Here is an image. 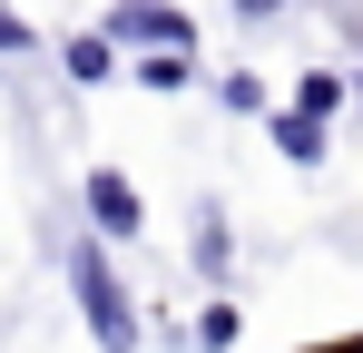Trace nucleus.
<instances>
[{"mask_svg": "<svg viewBox=\"0 0 363 353\" xmlns=\"http://www.w3.org/2000/svg\"><path fill=\"white\" fill-rule=\"evenodd\" d=\"M265 138H275V157H285V167H324V147H334V128H324V118H304V108H275Z\"/></svg>", "mask_w": 363, "mask_h": 353, "instance_id": "obj_5", "label": "nucleus"}, {"mask_svg": "<svg viewBox=\"0 0 363 353\" xmlns=\"http://www.w3.org/2000/svg\"><path fill=\"white\" fill-rule=\"evenodd\" d=\"M60 79L69 89H108V79H118V50H108L99 30H79V40H60Z\"/></svg>", "mask_w": 363, "mask_h": 353, "instance_id": "obj_6", "label": "nucleus"}, {"mask_svg": "<svg viewBox=\"0 0 363 353\" xmlns=\"http://www.w3.org/2000/svg\"><path fill=\"white\" fill-rule=\"evenodd\" d=\"M79 216H89L99 245H138L147 196H138V176H128V167H89V176H79Z\"/></svg>", "mask_w": 363, "mask_h": 353, "instance_id": "obj_2", "label": "nucleus"}, {"mask_svg": "<svg viewBox=\"0 0 363 353\" xmlns=\"http://www.w3.org/2000/svg\"><path fill=\"white\" fill-rule=\"evenodd\" d=\"M236 334H245V314H236V304H226V294H216V304H206V314L186 324V344H196V353H226V344H236Z\"/></svg>", "mask_w": 363, "mask_h": 353, "instance_id": "obj_8", "label": "nucleus"}, {"mask_svg": "<svg viewBox=\"0 0 363 353\" xmlns=\"http://www.w3.org/2000/svg\"><path fill=\"white\" fill-rule=\"evenodd\" d=\"M226 10H236V20H285L295 0H226Z\"/></svg>", "mask_w": 363, "mask_h": 353, "instance_id": "obj_12", "label": "nucleus"}, {"mask_svg": "<svg viewBox=\"0 0 363 353\" xmlns=\"http://www.w3.org/2000/svg\"><path fill=\"white\" fill-rule=\"evenodd\" d=\"M304 353H363V334H334V344H304Z\"/></svg>", "mask_w": 363, "mask_h": 353, "instance_id": "obj_13", "label": "nucleus"}, {"mask_svg": "<svg viewBox=\"0 0 363 353\" xmlns=\"http://www.w3.org/2000/svg\"><path fill=\"white\" fill-rule=\"evenodd\" d=\"M60 265H69L79 324H89V344H99V353H138V344H147V314L128 304V285H118V265H108V245H99V235H79Z\"/></svg>", "mask_w": 363, "mask_h": 353, "instance_id": "obj_1", "label": "nucleus"}, {"mask_svg": "<svg viewBox=\"0 0 363 353\" xmlns=\"http://www.w3.org/2000/svg\"><path fill=\"white\" fill-rule=\"evenodd\" d=\"M128 79L157 89V99H177V89H196V50H128Z\"/></svg>", "mask_w": 363, "mask_h": 353, "instance_id": "obj_7", "label": "nucleus"}, {"mask_svg": "<svg viewBox=\"0 0 363 353\" xmlns=\"http://www.w3.org/2000/svg\"><path fill=\"white\" fill-rule=\"evenodd\" d=\"M0 59H40V30H30L20 10H0Z\"/></svg>", "mask_w": 363, "mask_h": 353, "instance_id": "obj_11", "label": "nucleus"}, {"mask_svg": "<svg viewBox=\"0 0 363 353\" xmlns=\"http://www.w3.org/2000/svg\"><path fill=\"white\" fill-rule=\"evenodd\" d=\"M216 108L255 118V108H265V79H255V69H226V79H216Z\"/></svg>", "mask_w": 363, "mask_h": 353, "instance_id": "obj_10", "label": "nucleus"}, {"mask_svg": "<svg viewBox=\"0 0 363 353\" xmlns=\"http://www.w3.org/2000/svg\"><path fill=\"white\" fill-rule=\"evenodd\" d=\"M99 40L108 50H196V20H186L177 0H108Z\"/></svg>", "mask_w": 363, "mask_h": 353, "instance_id": "obj_3", "label": "nucleus"}, {"mask_svg": "<svg viewBox=\"0 0 363 353\" xmlns=\"http://www.w3.org/2000/svg\"><path fill=\"white\" fill-rule=\"evenodd\" d=\"M295 108L334 128V108H344V69H304V79H295Z\"/></svg>", "mask_w": 363, "mask_h": 353, "instance_id": "obj_9", "label": "nucleus"}, {"mask_svg": "<svg viewBox=\"0 0 363 353\" xmlns=\"http://www.w3.org/2000/svg\"><path fill=\"white\" fill-rule=\"evenodd\" d=\"M186 265L206 275V294H226V275H236V226H226V206H216V196H196V226H186Z\"/></svg>", "mask_w": 363, "mask_h": 353, "instance_id": "obj_4", "label": "nucleus"}]
</instances>
